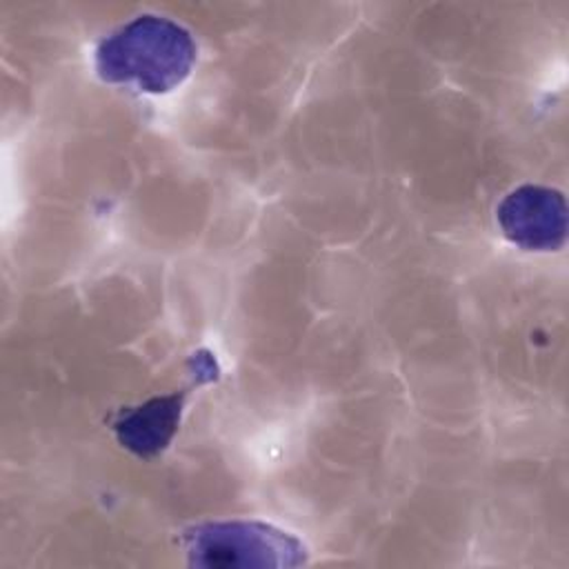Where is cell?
Returning <instances> with one entry per match:
<instances>
[{"label":"cell","mask_w":569,"mask_h":569,"mask_svg":"<svg viewBox=\"0 0 569 569\" xmlns=\"http://www.w3.org/2000/svg\"><path fill=\"white\" fill-rule=\"evenodd\" d=\"M196 53L198 47L182 24L147 13L104 36L93 62L102 82L160 96L189 78Z\"/></svg>","instance_id":"obj_1"},{"label":"cell","mask_w":569,"mask_h":569,"mask_svg":"<svg viewBox=\"0 0 569 569\" xmlns=\"http://www.w3.org/2000/svg\"><path fill=\"white\" fill-rule=\"evenodd\" d=\"M182 549L191 567H298L307 547L289 531L260 520L202 522L184 529Z\"/></svg>","instance_id":"obj_2"},{"label":"cell","mask_w":569,"mask_h":569,"mask_svg":"<svg viewBox=\"0 0 569 569\" xmlns=\"http://www.w3.org/2000/svg\"><path fill=\"white\" fill-rule=\"evenodd\" d=\"M187 391L156 396L138 407L122 409L113 420L118 442L138 458H153L167 449L178 431Z\"/></svg>","instance_id":"obj_4"},{"label":"cell","mask_w":569,"mask_h":569,"mask_svg":"<svg viewBox=\"0 0 569 569\" xmlns=\"http://www.w3.org/2000/svg\"><path fill=\"white\" fill-rule=\"evenodd\" d=\"M505 238L525 251H556L567 238V202L551 187L522 184L496 209Z\"/></svg>","instance_id":"obj_3"}]
</instances>
